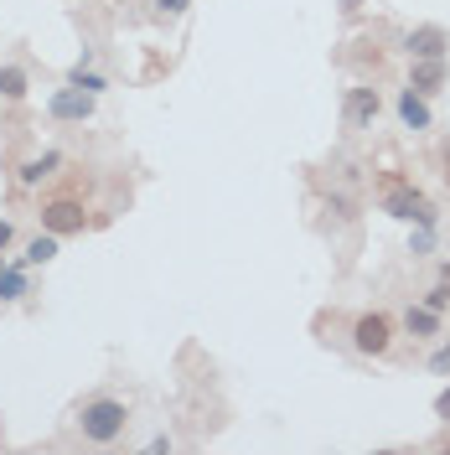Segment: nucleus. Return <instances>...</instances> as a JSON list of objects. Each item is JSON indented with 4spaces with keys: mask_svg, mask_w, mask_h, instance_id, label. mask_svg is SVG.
Returning <instances> with one entry per match:
<instances>
[{
    "mask_svg": "<svg viewBox=\"0 0 450 455\" xmlns=\"http://www.w3.org/2000/svg\"><path fill=\"white\" fill-rule=\"evenodd\" d=\"M78 429H84L88 445H114V440H125V429H130V403L125 398H88L84 409H78Z\"/></svg>",
    "mask_w": 450,
    "mask_h": 455,
    "instance_id": "1",
    "label": "nucleus"
},
{
    "mask_svg": "<svg viewBox=\"0 0 450 455\" xmlns=\"http://www.w3.org/2000/svg\"><path fill=\"white\" fill-rule=\"evenodd\" d=\"M450 78V62L446 57H414V68H409V88L424 93V99H435Z\"/></svg>",
    "mask_w": 450,
    "mask_h": 455,
    "instance_id": "9",
    "label": "nucleus"
},
{
    "mask_svg": "<svg viewBox=\"0 0 450 455\" xmlns=\"http://www.w3.org/2000/svg\"><path fill=\"white\" fill-rule=\"evenodd\" d=\"M420 306H430V311H440V315H446V311H450V284L435 280V284H430V290L420 295Z\"/></svg>",
    "mask_w": 450,
    "mask_h": 455,
    "instance_id": "16",
    "label": "nucleus"
},
{
    "mask_svg": "<svg viewBox=\"0 0 450 455\" xmlns=\"http://www.w3.org/2000/svg\"><path fill=\"white\" fill-rule=\"evenodd\" d=\"M378 114H383V93L378 88H347V104H342V119L352 124V130H373L378 124Z\"/></svg>",
    "mask_w": 450,
    "mask_h": 455,
    "instance_id": "6",
    "label": "nucleus"
},
{
    "mask_svg": "<svg viewBox=\"0 0 450 455\" xmlns=\"http://www.w3.org/2000/svg\"><path fill=\"white\" fill-rule=\"evenodd\" d=\"M430 372H440V378H450V341H440V347L430 352Z\"/></svg>",
    "mask_w": 450,
    "mask_h": 455,
    "instance_id": "20",
    "label": "nucleus"
},
{
    "mask_svg": "<svg viewBox=\"0 0 450 455\" xmlns=\"http://www.w3.org/2000/svg\"><path fill=\"white\" fill-rule=\"evenodd\" d=\"M440 284H450V259H446V264H440Z\"/></svg>",
    "mask_w": 450,
    "mask_h": 455,
    "instance_id": "23",
    "label": "nucleus"
},
{
    "mask_svg": "<svg viewBox=\"0 0 450 455\" xmlns=\"http://www.w3.org/2000/svg\"><path fill=\"white\" fill-rule=\"evenodd\" d=\"M383 212H389V218H398V223H430V228H440V212H435V207H430V197H424L420 187H409V181H394V187H389Z\"/></svg>",
    "mask_w": 450,
    "mask_h": 455,
    "instance_id": "3",
    "label": "nucleus"
},
{
    "mask_svg": "<svg viewBox=\"0 0 450 455\" xmlns=\"http://www.w3.org/2000/svg\"><path fill=\"white\" fill-rule=\"evenodd\" d=\"M57 254H62V238L42 228L36 238H27V249H21V264H27V269H42V264H52Z\"/></svg>",
    "mask_w": 450,
    "mask_h": 455,
    "instance_id": "12",
    "label": "nucleus"
},
{
    "mask_svg": "<svg viewBox=\"0 0 450 455\" xmlns=\"http://www.w3.org/2000/svg\"><path fill=\"white\" fill-rule=\"evenodd\" d=\"M326 212H337L342 223H352L358 218V202L347 197V192H337V197H326Z\"/></svg>",
    "mask_w": 450,
    "mask_h": 455,
    "instance_id": "18",
    "label": "nucleus"
},
{
    "mask_svg": "<svg viewBox=\"0 0 450 455\" xmlns=\"http://www.w3.org/2000/svg\"><path fill=\"white\" fill-rule=\"evenodd\" d=\"M435 419H440V425H450V383L435 394Z\"/></svg>",
    "mask_w": 450,
    "mask_h": 455,
    "instance_id": "21",
    "label": "nucleus"
},
{
    "mask_svg": "<svg viewBox=\"0 0 450 455\" xmlns=\"http://www.w3.org/2000/svg\"><path fill=\"white\" fill-rule=\"evenodd\" d=\"M394 114H398V124H404V130H414V135H430V130H435V109H430V99H424V93H414L409 84L398 88Z\"/></svg>",
    "mask_w": 450,
    "mask_h": 455,
    "instance_id": "7",
    "label": "nucleus"
},
{
    "mask_svg": "<svg viewBox=\"0 0 450 455\" xmlns=\"http://www.w3.org/2000/svg\"><path fill=\"white\" fill-rule=\"evenodd\" d=\"M31 295V275H27V264L16 259H5V269H0V306H16V300H27Z\"/></svg>",
    "mask_w": 450,
    "mask_h": 455,
    "instance_id": "11",
    "label": "nucleus"
},
{
    "mask_svg": "<svg viewBox=\"0 0 450 455\" xmlns=\"http://www.w3.org/2000/svg\"><path fill=\"white\" fill-rule=\"evenodd\" d=\"M414 228H420V233H409V254L424 259L430 249H435V228H430V223H414Z\"/></svg>",
    "mask_w": 450,
    "mask_h": 455,
    "instance_id": "17",
    "label": "nucleus"
},
{
    "mask_svg": "<svg viewBox=\"0 0 450 455\" xmlns=\"http://www.w3.org/2000/svg\"><path fill=\"white\" fill-rule=\"evenodd\" d=\"M93 109H99V99L84 93V88H73V84L47 93V114H52L57 124H84V119H93Z\"/></svg>",
    "mask_w": 450,
    "mask_h": 455,
    "instance_id": "4",
    "label": "nucleus"
},
{
    "mask_svg": "<svg viewBox=\"0 0 450 455\" xmlns=\"http://www.w3.org/2000/svg\"><path fill=\"white\" fill-rule=\"evenodd\" d=\"M42 228L47 233H57V238H73V233H84L88 228V212L78 197H52L42 202Z\"/></svg>",
    "mask_w": 450,
    "mask_h": 455,
    "instance_id": "5",
    "label": "nucleus"
},
{
    "mask_svg": "<svg viewBox=\"0 0 450 455\" xmlns=\"http://www.w3.org/2000/svg\"><path fill=\"white\" fill-rule=\"evenodd\" d=\"M68 84H73V88H84V93H93V99H99V93L109 88V78H104V73L93 68V52H84L78 62H73V68H68Z\"/></svg>",
    "mask_w": 450,
    "mask_h": 455,
    "instance_id": "14",
    "label": "nucleus"
},
{
    "mask_svg": "<svg viewBox=\"0 0 450 455\" xmlns=\"http://www.w3.org/2000/svg\"><path fill=\"white\" fill-rule=\"evenodd\" d=\"M57 171H62V150L47 145V150H36V156H27V161L16 166V187H21V192H36L42 181H52Z\"/></svg>",
    "mask_w": 450,
    "mask_h": 455,
    "instance_id": "8",
    "label": "nucleus"
},
{
    "mask_svg": "<svg viewBox=\"0 0 450 455\" xmlns=\"http://www.w3.org/2000/svg\"><path fill=\"white\" fill-rule=\"evenodd\" d=\"M404 52H409V62H414V57H450L446 27H414L404 36Z\"/></svg>",
    "mask_w": 450,
    "mask_h": 455,
    "instance_id": "10",
    "label": "nucleus"
},
{
    "mask_svg": "<svg viewBox=\"0 0 450 455\" xmlns=\"http://www.w3.org/2000/svg\"><path fill=\"white\" fill-rule=\"evenodd\" d=\"M150 5H156V16H161V21H176V16H187V11H192V0H150Z\"/></svg>",
    "mask_w": 450,
    "mask_h": 455,
    "instance_id": "19",
    "label": "nucleus"
},
{
    "mask_svg": "<svg viewBox=\"0 0 450 455\" xmlns=\"http://www.w3.org/2000/svg\"><path fill=\"white\" fill-rule=\"evenodd\" d=\"M352 352L358 357H389L394 352V315L389 311H363L352 321Z\"/></svg>",
    "mask_w": 450,
    "mask_h": 455,
    "instance_id": "2",
    "label": "nucleus"
},
{
    "mask_svg": "<svg viewBox=\"0 0 450 455\" xmlns=\"http://www.w3.org/2000/svg\"><path fill=\"white\" fill-rule=\"evenodd\" d=\"M0 269H5V254H0Z\"/></svg>",
    "mask_w": 450,
    "mask_h": 455,
    "instance_id": "24",
    "label": "nucleus"
},
{
    "mask_svg": "<svg viewBox=\"0 0 450 455\" xmlns=\"http://www.w3.org/2000/svg\"><path fill=\"white\" fill-rule=\"evenodd\" d=\"M27 93H31V73L21 62H5V68H0V99H5V104H21Z\"/></svg>",
    "mask_w": 450,
    "mask_h": 455,
    "instance_id": "15",
    "label": "nucleus"
},
{
    "mask_svg": "<svg viewBox=\"0 0 450 455\" xmlns=\"http://www.w3.org/2000/svg\"><path fill=\"white\" fill-rule=\"evenodd\" d=\"M404 331H409V337H420V341H440V311H430V306L414 300V306L404 311Z\"/></svg>",
    "mask_w": 450,
    "mask_h": 455,
    "instance_id": "13",
    "label": "nucleus"
},
{
    "mask_svg": "<svg viewBox=\"0 0 450 455\" xmlns=\"http://www.w3.org/2000/svg\"><path fill=\"white\" fill-rule=\"evenodd\" d=\"M11 243H16V223H11V218H0V254H5Z\"/></svg>",
    "mask_w": 450,
    "mask_h": 455,
    "instance_id": "22",
    "label": "nucleus"
}]
</instances>
